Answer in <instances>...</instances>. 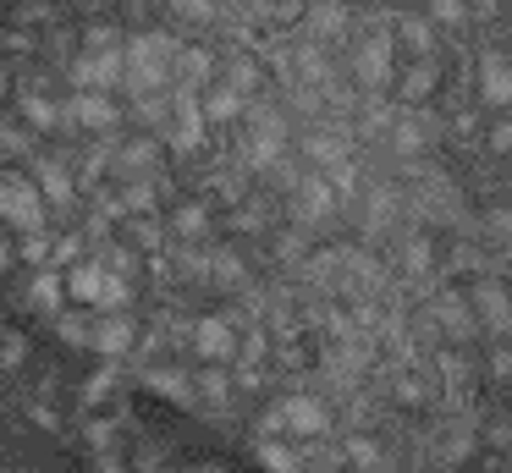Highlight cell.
<instances>
[{
    "instance_id": "8",
    "label": "cell",
    "mask_w": 512,
    "mask_h": 473,
    "mask_svg": "<svg viewBox=\"0 0 512 473\" xmlns=\"http://www.w3.org/2000/svg\"><path fill=\"white\" fill-rule=\"evenodd\" d=\"M435 325H446V336H452V341H468V336H479V319H474V308H468L463 297H452V292H441V297H435Z\"/></svg>"
},
{
    "instance_id": "2",
    "label": "cell",
    "mask_w": 512,
    "mask_h": 473,
    "mask_svg": "<svg viewBox=\"0 0 512 473\" xmlns=\"http://www.w3.org/2000/svg\"><path fill=\"white\" fill-rule=\"evenodd\" d=\"M468 308H474V319L490 330V336H512V292L501 281H474Z\"/></svg>"
},
{
    "instance_id": "1",
    "label": "cell",
    "mask_w": 512,
    "mask_h": 473,
    "mask_svg": "<svg viewBox=\"0 0 512 473\" xmlns=\"http://www.w3.org/2000/svg\"><path fill=\"white\" fill-rule=\"evenodd\" d=\"M270 435H298V440H320L325 429H331V407L320 402V396L298 391V396H281L276 407H270L265 418Z\"/></svg>"
},
{
    "instance_id": "24",
    "label": "cell",
    "mask_w": 512,
    "mask_h": 473,
    "mask_svg": "<svg viewBox=\"0 0 512 473\" xmlns=\"http://www.w3.org/2000/svg\"><path fill=\"white\" fill-rule=\"evenodd\" d=\"M28 358V347H23V336H0V369H17V363Z\"/></svg>"
},
{
    "instance_id": "14",
    "label": "cell",
    "mask_w": 512,
    "mask_h": 473,
    "mask_svg": "<svg viewBox=\"0 0 512 473\" xmlns=\"http://www.w3.org/2000/svg\"><path fill=\"white\" fill-rule=\"evenodd\" d=\"M391 143H397V154H408V160H413V154H424V143H430V138H424V127L413 116H402V121H391Z\"/></svg>"
},
{
    "instance_id": "7",
    "label": "cell",
    "mask_w": 512,
    "mask_h": 473,
    "mask_svg": "<svg viewBox=\"0 0 512 473\" xmlns=\"http://www.w3.org/2000/svg\"><path fill=\"white\" fill-rule=\"evenodd\" d=\"M67 121H78V127H89V132L116 127V105H111V94H105V88H83V94L67 105Z\"/></svg>"
},
{
    "instance_id": "26",
    "label": "cell",
    "mask_w": 512,
    "mask_h": 473,
    "mask_svg": "<svg viewBox=\"0 0 512 473\" xmlns=\"http://www.w3.org/2000/svg\"><path fill=\"white\" fill-rule=\"evenodd\" d=\"M177 231H182V237H199V231H204V209H182Z\"/></svg>"
},
{
    "instance_id": "4",
    "label": "cell",
    "mask_w": 512,
    "mask_h": 473,
    "mask_svg": "<svg viewBox=\"0 0 512 473\" xmlns=\"http://www.w3.org/2000/svg\"><path fill=\"white\" fill-rule=\"evenodd\" d=\"M391 66H397L391 61V39L386 33H369V39L358 44V55H353V77L369 88V94H380V88L391 83Z\"/></svg>"
},
{
    "instance_id": "16",
    "label": "cell",
    "mask_w": 512,
    "mask_h": 473,
    "mask_svg": "<svg viewBox=\"0 0 512 473\" xmlns=\"http://www.w3.org/2000/svg\"><path fill=\"white\" fill-rule=\"evenodd\" d=\"M243 105H248L243 94H232V88H215V94H210V105H204V116H215V121H232V116H243Z\"/></svg>"
},
{
    "instance_id": "13",
    "label": "cell",
    "mask_w": 512,
    "mask_h": 473,
    "mask_svg": "<svg viewBox=\"0 0 512 473\" xmlns=\"http://www.w3.org/2000/svg\"><path fill=\"white\" fill-rule=\"evenodd\" d=\"M23 121H34V127H45V132H56L61 121H67V110H56L45 94H28V99H23Z\"/></svg>"
},
{
    "instance_id": "21",
    "label": "cell",
    "mask_w": 512,
    "mask_h": 473,
    "mask_svg": "<svg viewBox=\"0 0 512 473\" xmlns=\"http://www.w3.org/2000/svg\"><path fill=\"white\" fill-rule=\"evenodd\" d=\"M490 374H496V380H512V336H496V347H490Z\"/></svg>"
},
{
    "instance_id": "28",
    "label": "cell",
    "mask_w": 512,
    "mask_h": 473,
    "mask_svg": "<svg viewBox=\"0 0 512 473\" xmlns=\"http://www.w3.org/2000/svg\"><path fill=\"white\" fill-rule=\"evenodd\" d=\"M182 11H193V17H204V22L221 17V6H215V0H182Z\"/></svg>"
},
{
    "instance_id": "29",
    "label": "cell",
    "mask_w": 512,
    "mask_h": 473,
    "mask_svg": "<svg viewBox=\"0 0 512 473\" xmlns=\"http://www.w3.org/2000/svg\"><path fill=\"white\" fill-rule=\"evenodd\" d=\"M490 446H512V418H496V424H490Z\"/></svg>"
},
{
    "instance_id": "25",
    "label": "cell",
    "mask_w": 512,
    "mask_h": 473,
    "mask_svg": "<svg viewBox=\"0 0 512 473\" xmlns=\"http://www.w3.org/2000/svg\"><path fill=\"white\" fill-rule=\"evenodd\" d=\"M485 226L496 231V242H507V248H512V209H490Z\"/></svg>"
},
{
    "instance_id": "12",
    "label": "cell",
    "mask_w": 512,
    "mask_h": 473,
    "mask_svg": "<svg viewBox=\"0 0 512 473\" xmlns=\"http://www.w3.org/2000/svg\"><path fill=\"white\" fill-rule=\"evenodd\" d=\"M28 297H34L39 308H45V314H61V303H67V281H61V275H34V286H28Z\"/></svg>"
},
{
    "instance_id": "11",
    "label": "cell",
    "mask_w": 512,
    "mask_h": 473,
    "mask_svg": "<svg viewBox=\"0 0 512 473\" xmlns=\"http://www.w3.org/2000/svg\"><path fill=\"white\" fill-rule=\"evenodd\" d=\"M402 44H408L419 61H435V22L430 17H402Z\"/></svg>"
},
{
    "instance_id": "10",
    "label": "cell",
    "mask_w": 512,
    "mask_h": 473,
    "mask_svg": "<svg viewBox=\"0 0 512 473\" xmlns=\"http://www.w3.org/2000/svg\"><path fill=\"white\" fill-rule=\"evenodd\" d=\"M133 341H138V330L127 314H105V325L89 330V347H100V352H127Z\"/></svg>"
},
{
    "instance_id": "5",
    "label": "cell",
    "mask_w": 512,
    "mask_h": 473,
    "mask_svg": "<svg viewBox=\"0 0 512 473\" xmlns=\"http://www.w3.org/2000/svg\"><path fill=\"white\" fill-rule=\"evenodd\" d=\"M0 215L17 220L23 231H39V226H45V204H39L34 182H0Z\"/></svg>"
},
{
    "instance_id": "17",
    "label": "cell",
    "mask_w": 512,
    "mask_h": 473,
    "mask_svg": "<svg viewBox=\"0 0 512 473\" xmlns=\"http://www.w3.org/2000/svg\"><path fill=\"white\" fill-rule=\"evenodd\" d=\"M259 457H265L270 473H292V468H298V462H292V446H287V440H276V435L259 440Z\"/></svg>"
},
{
    "instance_id": "3",
    "label": "cell",
    "mask_w": 512,
    "mask_h": 473,
    "mask_svg": "<svg viewBox=\"0 0 512 473\" xmlns=\"http://www.w3.org/2000/svg\"><path fill=\"white\" fill-rule=\"evenodd\" d=\"M193 352H199L204 363H237V325L232 319H199V325L188 330Z\"/></svg>"
},
{
    "instance_id": "18",
    "label": "cell",
    "mask_w": 512,
    "mask_h": 473,
    "mask_svg": "<svg viewBox=\"0 0 512 473\" xmlns=\"http://www.w3.org/2000/svg\"><path fill=\"white\" fill-rule=\"evenodd\" d=\"M430 22H435V28H463V22H468V0H430Z\"/></svg>"
},
{
    "instance_id": "9",
    "label": "cell",
    "mask_w": 512,
    "mask_h": 473,
    "mask_svg": "<svg viewBox=\"0 0 512 473\" xmlns=\"http://www.w3.org/2000/svg\"><path fill=\"white\" fill-rule=\"evenodd\" d=\"M331 209H336L331 182H325V176H303V182H298V215L303 220H325Z\"/></svg>"
},
{
    "instance_id": "31",
    "label": "cell",
    "mask_w": 512,
    "mask_h": 473,
    "mask_svg": "<svg viewBox=\"0 0 512 473\" xmlns=\"http://www.w3.org/2000/svg\"><path fill=\"white\" fill-rule=\"evenodd\" d=\"M0 94H6V72H0Z\"/></svg>"
},
{
    "instance_id": "15",
    "label": "cell",
    "mask_w": 512,
    "mask_h": 473,
    "mask_svg": "<svg viewBox=\"0 0 512 473\" xmlns=\"http://www.w3.org/2000/svg\"><path fill=\"white\" fill-rule=\"evenodd\" d=\"M430 88H435V61H419L408 77H402V105H419Z\"/></svg>"
},
{
    "instance_id": "27",
    "label": "cell",
    "mask_w": 512,
    "mask_h": 473,
    "mask_svg": "<svg viewBox=\"0 0 512 473\" xmlns=\"http://www.w3.org/2000/svg\"><path fill=\"white\" fill-rule=\"evenodd\" d=\"M490 149L512 154V121H496V127H490Z\"/></svg>"
},
{
    "instance_id": "20",
    "label": "cell",
    "mask_w": 512,
    "mask_h": 473,
    "mask_svg": "<svg viewBox=\"0 0 512 473\" xmlns=\"http://www.w3.org/2000/svg\"><path fill=\"white\" fill-rule=\"evenodd\" d=\"M347 457H353V468H358V473L380 468V446H375V440H364V435H353V440H347Z\"/></svg>"
},
{
    "instance_id": "23",
    "label": "cell",
    "mask_w": 512,
    "mask_h": 473,
    "mask_svg": "<svg viewBox=\"0 0 512 473\" xmlns=\"http://www.w3.org/2000/svg\"><path fill=\"white\" fill-rule=\"evenodd\" d=\"M402 259H408V270H430V242L424 237H408V248H402Z\"/></svg>"
},
{
    "instance_id": "6",
    "label": "cell",
    "mask_w": 512,
    "mask_h": 473,
    "mask_svg": "<svg viewBox=\"0 0 512 473\" xmlns=\"http://www.w3.org/2000/svg\"><path fill=\"white\" fill-rule=\"evenodd\" d=\"M479 94H485V105L512 110V61L507 55H479Z\"/></svg>"
},
{
    "instance_id": "30",
    "label": "cell",
    "mask_w": 512,
    "mask_h": 473,
    "mask_svg": "<svg viewBox=\"0 0 512 473\" xmlns=\"http://www.w3.org/2000/svg\"><path fill=\"white\" fill-rule=\"evenodd\" d=\"M12 270V253H6V242H0V275Z\"/></svg>"
},
{
    "instance_id": "19",
    "label": "cell",
    "mask_w": 512,
    "mask_h": 473,
    "mask_svg": "<svg viewBox=\"0 0 512 473\" xmlns=\"http://www.w3.org/2000/svg\"><path fill=\"white\" fill-rule=\"evenodd\" d=\"M39 182H45V198H56V204L72 198V176L61 171V165H39Z\"/></svg>"
},
{
    "instance_id": "22",
    "label": "cell",
    "mask_w": 512,
    "mask_h": 473,
    "mask_svg": "<svg viewBox=\"0 0 512 473\" xmlns=\"http://www.w3.org/2000/svg\"><path fill=\"white\" fill-rule=\"evenodd\" d=\"M122 165L127 171H149V165H155V149H149V143H122Z\"/></svg>"
}]
</instances>
